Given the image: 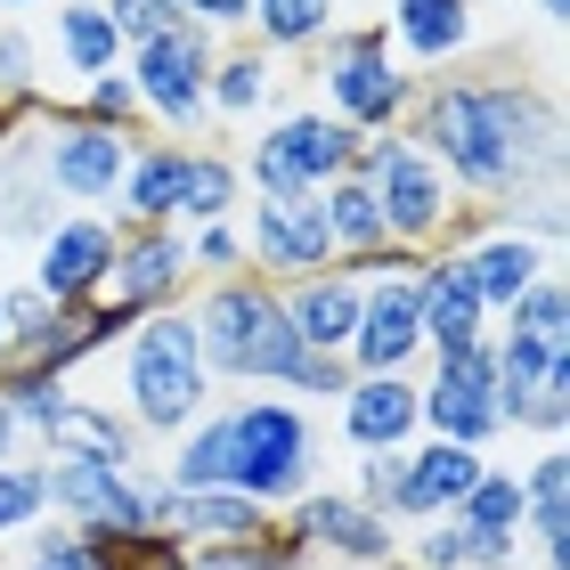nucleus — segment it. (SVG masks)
I'll return each instance as SVG.
<instances>
[{"label":"nucleus","instance_id":"1","mask_svg":"<svg viewBox=\"0 0 570 570\" xmlns=\"http://www.w3.org/2000/svg\"><path fill=\"white\" fill-rule=\"evenodd\" d=\"M400 131L440 164L456 204L513 213L530 196H562V107L522 66L424 73Z\"/></svg>","mask_w":570,"mask_h":570},{"label":"nucleus","instance_id":"2","mask_svg":"<svg viewBox=\"0 0 570 570\" xmlns=\"http://www.w3.org/2000/svg\"><path fill=\"white\" fill-rule=\"evenodd\" d=\"M318 464H326V440L302 400L245 392V400H213L171 440L164 481L171 489H237L262 513H285L302 489H318Z\"/></svg>","mask_w":570,"mask_h":570},{"label":"nucleus","instance_id":"3","mask_svg":"<svg viewBox=\"0 0 570 570\" xmlns=\"http://www.w3.org/2000/svg\"><path fill=\"white\" fill-rule=\"evenodd\" d=\"M213 400H220V383H213V367H204L188 302L155 309V318H139L115 343V407L131 416L139 440H179Z\"/></svg>","mask_w":570,"mask_h":570},{"label":"nucleus","instance_id":"4","mask_svg":"<svg viewBox=\"0 0 570 570\" xmlns=\"http://www.w3.org/2000/svg\"><path fill=\"white\" fill-rule=\"evenodd\" d=\"M188 318H196V343H204V367H213L220 392H285L302 358V334L285 326V294L269 277H213L188 294Z\"/></svg>","mask_w":570,"mask_h":570},{"label":"nucleus","instance_id":"5","mask_svg":"<svg viewBox=\"0 0 570 570\" xmlns=\"http://www.w3.org/2000/svg\"><path fill=\"white\" fill-rule=\"evenodd\" d=\"M41 498L49 522L98 538V547H139L164 530L171 481L155 464H98V456H41Z\"/></svg>","mask_w":570,"mask_h":570},{"label":"nucleus","instance_id":"6","mask_svg":"<svg viewBox=\"0 0 570 570\" xmlns=\"http://www.w3.org/2000/svg\"><path fill=\"white\" fill-rule=\"evenodd\" d=\"M309 66H318V107L343 122V131H358V139L400 131L407 107H416V82H424V73H407L392 58L383 24H334V41Z\"/></svg>","mask_w":570,"mask_h":570},{"label":"nucleus","instance_id":"7","mask_svg":"<svg viewBox=\"0 0 570 570\" xmlns=\"http://www.w3.org/2000/svg\"><path fill=\"white\" fill-rule=\"evenodd\" d=\"M351 164H358V131H343L326 107H285V115H269L262 131H253V147L237 155L245 196H318Z\"/></svg>","mask_w":570,"mask_h":570},{"label":"nucleus","instance_id":"8","mask_svg":"<svg viewBox=\"0 0 570 570\" xmlns=\"http://www.w3.org/2000/svg\"><path fill=\"white\" fill-rule=\"evenodd\" d=\"M358 179L375 188V213H383V237L400 253H432L456 220V188L440 179V164L407 139V131H383V139H358Z\"/></svg>","mask_w":570,"mask_h":570},{"label":"nucleus","instance_id":"9","mask_svg":"<svg viewBox=\"0 0 570 570\" xmlns=\"http://www.w3.org/2000/svg\"><path fill=\"white\" fill-rule=\"evenodd\" d=\"M213 33L196 24H171L139 49H122V73L139 90V115L155 122V139H213V107H204V82H213Z\"/></svg>","mask_w":570,"mask_h":570},{"label":"nucleus","instance_id":"10","mask_svg":"<svg viewBox=\"0 0 570 570\" xmlns=\"http://www.w3.org/2000/svg\"><path fill=\"white\" fill-rule=\"evenodd\" d=\"M416 262L424 253H383L358 277V326H351V375H416L424 367V302H416Z\"/></svg>","mask_w":570,"mask_h":570},{"label":"nucleus","instance_id":"11","mask_svg":"<svg viewBox=\"0 0 570 570\" xmlns=\"http://www.w3.org/2000/svg\"><path fill=\"white\" fill-rule=\"evenodd\" d=\"M122 164H131V131H98L73 107H49L33 122V171L49 204H73V213H107L122 188Z\"/></svg>","mask_w":570,"mask_h":570},{"label":"nucleus","instance_id":"12","mask_svg":"<svg viewBox=\"0 0 570 570\" xmlns=\"http://www.w3.org/2000/svg\"><path fill=\"white\" fill-rule=\"evenodd\" d=\"M277 530L294 538L309 562H343V570H392L400 562V522H383L375 505H358L351 489H302L294 505L277 513Z\"/></svg>","mask_w":570,"mask_h":570},{"label":"nucleus","instance_id":"13","mask_svg":"<svg viewBox=\"0 0 570 570\" xmlns=\"http://www.w3.org/2000/svg\"><path fill=\"white\" fill-rule=\"evenodd\" d=\"M416 407H424V440H456V449H481V456L498 449V440H505V407H498L489 343L416 367Z\"/></svg>","mask_w":570,"mask_h":570},{"label":"nucleus","instance_id":"14","mask_svg":"<svg viewBox=\"0 0 570 570\" xmlns=\"http://www.w3.org/2000/svg\"><path fill=\"white\" fill-rule=\"evenodd\" d=\"M237 228H245V269L269 285H302V277L334 269V237H326L318 196H245Z\"/></svg>","mask_w":570,"mask_h":570},{"label":"nucleus","instance_id":"15","mask_svg":"<svg viewBox=\"0 0 570 570\" xmlns=\"http://www.w3.org/2000/svg\"><path fill=\"white\" fill-rule=\"evenodd\" d=\"M107 269H115V220L107 213H58L33 237V294L49 302V309H90L98 294H107Z\"/></svg>","mask_w":570,"mask_h":570},{"label":"nucleus","instance_id":"16","mask_svg":"<svg viewBox=\"0 0 570 570\" xmlns=\"http://www.w3.org/2000/svg\"><path fill=\"white\" fill-rule=\"evenodd\" d=\"M196 294L188 277V237L179 228H115V269H107V309H122V318H155V309H179Z\"/></svg>","mask_w":570,"mask_h":570},{"label":"nucleus","instance_id":"17","mask_svg":"<svg viewBox=\"0 0 570 570\" xmlns=\"http://www.w3.org/2000/svg\"><path fill=\"white\" fill-rule=\"evenodd\" d=\"M456 262H464V285H473V294H481L489 326H498L505 309H513V302H522L530 285H538V277L554 269V253L538 245V237H522V228H513V220H498V213H489V220L473 228V237L456 245Z\"/></svg>","mask_w":570,"mask_h":570},{"label":"nucleus","instance_id":"18","mask_svg":"<svg viewBox=\"0 0 570 570\" xmlns=\"http://www.w3.org/2000/svg\"><path fill=\"white\" fill-rule=\"evenodd\" d=\"M489 473L481 449H456V440H416L400 449V489H392V522L416 530V522H449V513L473 498V481Z\"/></svg>","mask_w":570,"mask_h":570},{"label":"nucleus","instance_id":"19","mask_svg":"<svg viewBox=\"0 0 570 570\" xmlns=\"http://www.w3.org/2000/svg\"><path fill=\"white\" fill-rule=\"evenodd\" d=\"M334 432L351 440V456H383V449H416V440H424L416 375H351V392L334 400Z\"/></svg>","mask_w":570,"mask_h":570},{"label":"nucleus","instance_id":"20","mask_svg":"<svg viewBox=\"0 0 570 570\" xmlns=\"http://www.w3.org/2000/svg\"><path fill=\"white\" fill-rule=\"evenodd\" d=\"M188 147L196 139H131V164H122V188L107 204L115 228H179V188H188Z\"/></svg>","mask_w":570,"mask_h":570},{"label":"nucleus","instance_id":"21","mask_svg":"<svg viewBox=\"0 0 570 570\" xmlns=\"http://www.w3.org/2000/svg\"><path fill=\"white\" fill-rule=\"evenodd\" d=\"M481 0H392L383 9V41L407 73H440V66H464V49L481 33Z\"/></svg>","mask_w":570,"mask_h":570},{"label":"nucleus","instance_id":"22","mask_svg":"<svg viewBox=\"0 0 570 570\" xmlns=\"http://www.w3.org/2000/svg\"><path fill=\"white\" fill-rule=\"evenodd\" d=\"M416 302H424V367L489 343V309H481L473 285H464L456 253H424V262H416Z\"/></svg>","mask_w":570,"mask_h":570},{"label":"nucleus","instance_id":"23","mask_svg":"<svg viewBox=\"0 0 570 570\" xmlns=\"http://www.w3.org/2000/svg\"><path fill=\"white\" fill-rule=\"evenodd\" d=\"M522 481V547H538V570H570V449L547 440L530 464H513Z\"/></svg>","mask_w":570,"mask_h":570},{"label":"nucleus","instance_id":"24","mask_svg":"<svg viewBox=\"0 0 570 570\" xmlns=\"http://www.w3.org/2000/svg\"><path fill=\"white\" fill-rule=\"evenodd\" d=\"M285 294V326L302 334V351H351V326H358V285L351 269H318L302 285H277Z\"/></svg>","mask_w":570,"mask_h":570},{"label":"nucleus","instance_id":"25","mask_svg":"<svg viewBox=\"0 0 570 570\" xmlns=\"http://www.w3.org/2000/svg\"><path fill=\"white\" fill-rule=\"evenodd\" d=\"M269 522L277 513H262L253 498H237V489H171V513H164V530L179 547H245V538H262Z\"/></svg>","mask_w":570,"mask_h":570},{"label":"nucleus","instance_id":"26","mask_svg":"<svg viewBox=\"0 0 570 570\" xmlns=\"http://www.w3.org/2000/svg\"><path fill=\"white\" fill-rule=\"evenodd\" d=\"M277 98V58H262L253 41H220L213 49V82H204V107H213L220 131H237V122L269 115Z\"/></svg>","mask_w":570,"mask_h":570},{"label":"nucleus","instance_id":"27","mask_svg":"<svg viewBox=\"0 0 570 570\" xmlns=\"http://www.w3.org/2000/svg\"><path fill=\"white\" fill-rule=\"evenodd\" d=\"M49 49L73 82H98V73L122 66V33H115V9L107 0H58L49 9Z\"/></svg>","mask_w":570,"mask_h":570},{"label":"nucleus","instance_id":"28","mask_svg":"<svg viewBox=\"0 0 570 570\" xmlns=\"http://www.w3.org/2000/svg\"><path fill=\"white\" fill-rule=\"evenodd\" d=\"M343 24V0H253L245 17V41L262 58H318Z\"/></svg>","mask_w":570,"mask_h":570},{"label":"nucleus","instance_id":"29","mask_svg":"<svg viewBox=\"0 0 570 570\" xmlns=\"http://www.w3.org/2000/svg\"><path fill=\"white\" fill-rule=\"evenodd\" d=\"M41 456H98V464H139V432H131V416H122L115 400H82V392H73V400H66V416L49 424Z\"/></svg>","mask_w":570,"mask_h":570},{"label":"nucleus","instance_id":"30","mask_svg":"<svg viewBox=\"0 0 570 570\" xmlns=\"http://www.w3.org/2000/svg\"><path fill=\"white\" fill-rule=\"evenodd\" d=\"M237 213H245L237 147L196 139V147H188V188H179V228H213V220H237Z\"/></svg>","mask_w":570,"mask_h":570},{"label":"nucleus","instance_id":"31","mask_svg":"<svg viewBox=\"0 0 570 570\" xmlns=\"http://www.w3.org/2000/svg\"><path fill=\"white\" fill-rule=\"evenodd\" d=\"M0 107L17 122H41L49 98H41V41L24 33V17H0Z\"/></svg>","mask_w":570,"mask_h":570},{"label":"nucleus","instance_id":"32","mask_svg":"<svg viewBox=\"0 0 570 570\" xmlns=\"http://www.w3.org/2000/svg\"><path fill=\"white\" fill-rule=\"evenodd\" d=\"M0 400L17 407L24 440H49V424H58V416H66V400H73V383H66V375H49V367H33V358H9V367H0Z\"/></svg>","mask_w":570,"mask_h":570},{"label":"nucleus","instance_id":"33","mask_svg":"<svg viewBox=\"0 0 570 570\" xmlns=\"http://www.w3.org/2000/svg\"><path fill=\"white\" fill-rule=\"evenodd\" d=\"M17 570H122V547H98V538L66 530V522H41V530H24Z\"/></svg>","mask_w":570,"mask_h":570},{"label":"nucleus","instance_id":"34","mask_svg":"<svg viewBox=\"0 0 570 570\" xmlns=\"http://www.w3.org/2000/svg\"><path fill=\"white\" fill-rule=\"evenodd\" d=\"M456 522L473 538H522V481H513V464H489L473 481V498L456 505Z\"/></svg>","mask_w":570,"mask_h":570},{"label":"nucleus","instance_id":"35","mask_svg":"<svg viewBox=\"0 0 570 570\" xmlns=\"http://www.w3.org/2000/svg\"><path fill=\"white\" fill-rule=\"evenodd\" d=\"M179 570H309V554L269 522L262 538H245V547H188Z\"/></svg>","mask_w":570,"mask_h":570},{"label":"nucleus","instance_id":"36","mask_svg":"<svg viewBox=\"0 0 570 570\" xmlns=\"http://www.w3.org/2000/svg\"><path fill=\"white\" fill-rule=\"evenodd\" d=\"M498 326L530 334V343H554V351H570V294H562V269H547V277H538V285H530V294L505 309Z\"/></svg>","mask_w":570,"mask_h":570},{"label":"nucleus","instance_id":"37","mask_svg":"<svg viewBox=\"0 0 570 570\" xmlns=\"http://www.w3.org/2000/svg\"><path fill=\"white\" fill-rule=\"evenodd\" d=\"M49 522V498H41V456H17L0 464V547H17L24 530Z\"/></svg>","mask_w":570,"mask_h":570},{"label":"nucleus","instance_id":"38","mask_svg":"<svg viewBox=\"0 0 570 570\" xmlns=\"http://www.w3.org/2000/svg\"><path fill=\"white\" fill-rule=\"evenodd\" d=\"M73 115L82 122H98V131H147V115H139V90H131V73H98V82H82V98H73Z\"/></svg>","mask_w":570,"mask_h":570},{"label":"nucleus","instance_id":"39","mask_svg":"<svg viewBox=\"0 0 570 570\" xmlns=\"http://www.w3.org/2000/svg\"><path fill=\"white\" fill-rule=\"evenodd\" d=\"M188 237V277L213 285V277H237L245 269V228L237 220H213V228H179Z\"/></svg>","mask_w":570,"mask_h":570},{"label":"nucleus","instance_id":"40","mask_svg":"<svg viewBox=\"0 0 570 570\" xmlns=\"http://www.w3.org/2000/svg\"><path fill=\"white\" fill-rule=\"evenodd\" d=\"M351 392V358L343 351H302L294 358V375H285V400H343Z\"/></svg>","mask_w":570,"mask_h":570},{"label":"nucleus","instance_id":"41","mask_svg":"<svg viewBox=\"0 0 570 570\" xmlns=\"http://www.w3.org/2000/svg\"><path fill=\"white\" fill-rule=\"evenodd\" d=\"M0 309H9V343H17V358H24V351H33L49 326L66 318V309H49V302H41L24 277H17V285H0Z\"/></svg>","mask_w":570,"mask_h":570},{"label":"nucleus","instance_id":"42","mask_svg":"<svg viewBox=\"0 0 570 570\" xmlns=\"http://www.w3.org/2000/svg\"><path fill=\"white\" fill-rule=\"evenodd\" d=\"M115 9V33H122V49H139V41H155V33H171V24H188L171 9V0H107Z\"/></svg>","mask_w":570,"mask_h":570},{"label":"nucleus","instance_id":"43","mask_svg":"<svg viewBox=\"0 0 570 570\" xmlns=\"http://www.w3.org/2000/svg\"><path fill=\"white\" fill-rule=\"evenodd\" d=\"M179 17L196 24V33H213V41H245V17H253V0H171Z\"/></svg>","mask_w":570,"mask_h":570},{"label":"nucleus","instance_id":"44","mask_svg":"<svg viewBox=\"0 0 570 570\" xmlns=\"http://www.w3.org/2000/svg\"><path fill=\"white\" fill-rule=\"evenodd\" d=\"M24 456V424H17V407L0 400V464H17Z\"/></svg>","mask_w":570,"mask_h":570},{"label":"nucleus","instance_id":"45","mask_svg":"<svg viewBox=\"0 0 570 570\" xmlns=\"http://www.w3.org/2000/svg\"><path fill=\"white\" fill-rule=\"evenodd\" d=\"M562 17H570V0H538V24H547V33H562Z\"/></svg>","mask_w":570,"mask_h":570},{"label":"nucleus","instance_id":"46","mask_svg":"<svg viewBox=\"0 0 570 570\" xmlns=\"http://www.w3.org/2000/svg\"><path fill=\"white\" fill-rule=\"evenodd\" d=\"M9 358H17V343H9V309H0V367H9Z\"/></svg>","mask_w":570,"mask_h":570},{"label":"nucleus","instance_id":"47","mask_svg":"<svg viewBox=\"0 0 570 570\" xmlns=\"http://www.w3.org/2000/svg\"><path fill=\"white\" fill-rule=\"evenodd\" d=\"M24 9H41V0H0V17H24Z\"/></svg>","mask_w":570,"mask_h":570},{"label":"nucleus","instance_id":"48","mask_svg":"<svg viewBox=\"0 0 570 570\" xmlns=\"http://www.w3.org/2000/svg\"><path fill=\"white\" fill-rule=\"evenodd\" d=\"M9 139H17V115H9V107H0V147H9Z\"/></svg>","mask_w":570,"mask_h":570},{"label":"nucleus","instance_id":"49","mask_svg":"<svg viewBox=\"0 0 570 570\" xmlns=\"http://www.w3.org/2000/svg\"><path fill=\"white\" fill-rule=\"evenodd\" d=\"M309 570H343V562H309ZM392 570H400V562H392Z\"/></svg>","mask_w":570,"mask_h":570}]
</instances>
